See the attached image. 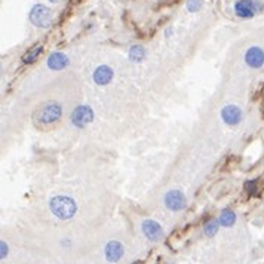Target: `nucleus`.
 I'll return each mask as SVG.
<instances>
[{"label":"nucleus","instance_id":"obj_1","mask_svg":"<svg viewBox=\"0 0 264 264\" xmlns=\"http://www.w3.org/2000/svg\"><path fill=\"white\" fill-rule=\"evenodd\" d=\"M63 109L58 102H48L34 113V125L37 128H50L60 122Z\"/></svg>","mask_w":264,"mask_h":264},{"label":"nucleus","instance_id":"obj_2","mask_svg":"<svg viewBox=\"0 0 264 264\" xmlns=\"http://www.w3.org/2000/svg\"><path fill=\"white\" fill-rule=\"evenodd\" d=\"M50 213L60 220H70L77 213V205L70 196H55L49 200Z\"/></svg>","mask_w":264,"mask_h":264},{"label":"nucleus","instance_id":"obj_3","mask_svg":"<svg viewBox=\"0 0 264 264\" xmlns=\"http://www.w3.org/2000/svg\"><path fill=\"white\" fill-rule=\"evenodd\" d=\"M30 21L39 28H46L52 24V11L45 5H34L30 11Z\"/></svg>","mask_w":264,"mask_h":264},{"label":"nucleus","instance_id":"obj_4","mask_svg":"<svg viewBox=\"0 0 264 264\" xmlns=\"http://www.w3.org/2000/svg\"><path fill=\"white\" fill-rule=\"evenodd\" d=\"M94 120V110L89 105H77L72 113V123L77 128H85L86 125L92 123Z\"/></svg>","mask_w":264,"mask_h":264},{"label":"nucleus","instance_id":"obj_5","mask_svg":"<svg viewBox=\"0 0 264 264\" xmlns=\"http://www.w3.org/2000/svg\"><path fill=\"white\" fill-rule=\"evenodd\" d=\"M261 9V3L257 0H238L235 3V12L240 18H252Z\"/></svg>","mask_w":264,"mask_h":264},{"label":"nucleus","instance_id":"obj_6","mask_svg":"<svg viewBox=\"0 0 264 264\" xmlns=\"http://www.w3.org/2000/svg\"><path fill=\"white\" fill-rule=\"evenodd\" d=\"M164 202H165V206L169 209V211H181L187 206V199L186 196L180 192V190H169L165 197H164Z\"/></svg>","mask_w":264,"mask_h":264},{"label":"nucleus","instance_id":"obj_7","mask_svg":"<svg viewBox=\"0 0 264 264\" xmlns=\"http://www.w3.org/2000/svg\"><path fill=\"white\" fill-rule=\"evenodd\" d=\"M141 229H143L144 236H145L148 240H151V242L161 240L162 236H164V229H162V226L157 223V221H154V220H145V221H143Z\"/></svg>","mask_w":264,"mask_h":264},{"label":"nucleus","instance_id":"obj_8","mask_svg":"<svg viewBox=\"0 0 264 264\" xmlns=\"http://www.w3.org/2000/svg\"><path fill=\"white\" fill-rule=\"evenodd\" d=\"M245 63L251 69H261L264 66V50L258 46H251L245 54Z\"/></svg>","mask_w":264,"mask_h":264},{"label":"nucleus","instance_id":"obj_9","mask_svg":"<svg viewBox=\"0 0 264 264\" xmlns=\"http://www.w3.org/2000/svg\"><path fill=\"white\" fill-rule=\"evenodd\" d=\"M221 119L224 120V123L235 126L239 125L242 120V110L238 107V105H226V107L221 110Z\"/></svg>","mask_w":264,"mask_h":264},{"label":"nucleus","instance_id":"obj_10","mask_svg":"<svg viewBox=\"0 0 264 264\" xmlns=\"http://www.w3.org/2000/svg\"><path fill=\"white\" fill-rule=\"evenodd\" d=\"M104 254H105V258H107L109 263H118L123 254H125V248L120 242L118 240H112L105 245V249H104Z\"/></svg>","mask_w":264,"mask_h":264},{"label":"nucleus","instance_id":"obj_11","mask_svg":"<svg viewBox=\"0 0 264 264\" xmlns=\"http://www.w3.org/2000/svg\"><path fill=\"white\" fill-rule=\"evenodd\" d=\"M113 76H115V72L109 66H99L94 72V82L99 86H104V85H109L113 80Z\"/></svg>","mask_w":264,"mask_h":264},{"label":"nucleus","instance_id":"obj_12","mask_svg":"<svg viewBox=\"0 0 264 264\" xmlns=\"http://www.w3.org/2000/svg\"><path fill=\"white\" fill-rule=\"evenodd\" d=\"M67 66H69V58L63 54V52H54V54H50L48 58V67L50 70L60 72V70L66 69Z\"/></svg>","mask_w":264,"mask_h":264},{"label":"nucleus","instance_id":"obj_13","mask_svg":"<svg viewBox=\"0 0 264 264\" xmlns=\"http://www.w3.org/2000/svg\"><path fill=\"white\" fill-rule=\"evenodd\" d=\"M145 58V49L141 45H134L129 49V60L132 63H140Z\"/></svg>","mask_w":264,"mask_h":264},{"label":"nucleus","instance_id":"obj_14","mask_svg":"<svg viewBox=\"0 0 264 264\" xmlns=\"http://www.w3.org/2000/svg\"><path fill=\"white\" fill-rule=\"evenodd\" d=\"M43 52V46L42 45H37V46H34V48H31L27 54L23 57V63L24 64H31V63H34L37 58H39V55Z\"/></svg>","mask_w":264,"mask_h":264},{"label":"nucleus","instance_id":"obj_15","mask_svg":"<svg viewBox=\"0 0 264 264\" xmlns=\"http://www.w3.org/2000/svg\"><path fill=\"white\" fill-rule=\"evenodd\" d=\"M218 220H220V224L223 227H232L236 223V214L233 213V211H230V209H224Z\"/></svg>","mask_w":264,"mask_h":264},{"label":"nucleus","instance_id":"obj_16","mask_svg":"<svg viewBox=\"0 0 264 264\" xmlns=\"http://www.w3.org/2000/svg\"><path fill=\"white\" fill-rule=\"evenodd\" d=\"M220 226H221V224H220V220L213 218V220H209V221L205 224L203 232H205V235H206V236L213 238V236H216V235H217V232H218Z\"/></svg>","mask_w":264,"mask_h":264},{"label":"nucleus","instance_id":"obj_17","mask_svg":"<svg viewBox=\"0 0 264 264\" xmlns=\"http://www.w3.org/2000/svg\"><path fill=\"white\" fill-rule=\"evenodd\" d=\"M203 6V0H187V9L190 12H197Z\"/></svg>","mask_w":264,"mask_h":264},{"label":"nucleus","instance_id":"obj_18","mask_svg":"<svg viewBox=\"0 0 264 264\" xmlns=\"http://www.w3.org/2000/svg\"><path fill=\"white\" fill-rule=\"evenodd\" d=\"M245 189H246V192H248L249 194L255 193V190H257V184H255V181H246V183H245Z\"/></svg>","mask_w":264,"mask_h":264},{"label":"nucleus","instance_id":"obj_19","mask_svg":"<svg viewBox=\"0 0 264 264\" xmlns=\"http://www.w3.org/2000/svg\"><path fill=\"white\" fill-rule=\"evenodd\" d=\"M0 246H2V254H0V258L3 260V258L8 255V251H9V249H8V245H6V242H3V240L0 242Z\"/></svg>","mask_w":264,"mask_h":264},{"label":"nucleus","instance_id":"obj_20","mask_svg":"<svg viewBox=\"0 0 264 264\" xmlns=\"http://www.w3.org/2000/svg\"><path fill=\"white\" fill-rule=\"evenodd\" d=\"M70 2H72V3H79L80 0H70Z\"/></svg>","mask_w":264,"mask_h":264},{"label":"nucleus","instance_id":"obj_21","mask_svg":"<svg viewBox=\"0 0 264 264\" xmlns=\"http://www.w3.org/2000/svg\"><path fill=\"white\" fill-rule=\"evenodd\" d=\"M49 2H52V3H58L60 0H49Z\"/></svg>","mask_w":264,"mask_h":264}]
</instances>
